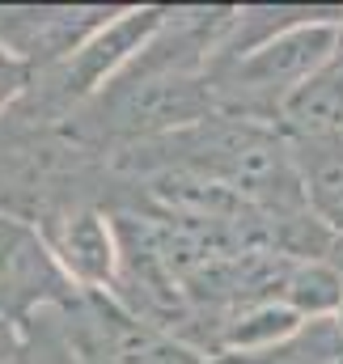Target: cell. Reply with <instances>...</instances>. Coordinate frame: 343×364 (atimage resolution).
Returning a JSON list of instances; mask_svg holds the SVG:
<instances>
[{
    "label": "cell",
    "mask_w": 343,
    "mask_h": 364,
    "mask_svg": "<svg viewBox=\"0 0 343 364\" xmlns=\"http://www.w3.org/2000/svg\"><path fill=\"white\" fill-rule=\"evenodd\" d=\"M339 26H343V9H335V13L314 9L305 21L271 34L267 43H258V47L233 55V60L208 64V90H212V102H216V114L275 127L280 106L314 73H322L335 60Z\"/></svg>",
    "instance_id": "obj_1"
},
{
    "label": "cell",
    "mask_w": 343,
    "mask_h": 364,
    "mask_svg": "<svg viewBox=\"0 0 343 364\" xmlns=\"http://www.w3.org/2000/svg\"><path fill=\"white\" fill-rule=\"evenodd\" d=\"M81 288L56 263L47 237L21 220L0 212V318L26 326L38 309L73 301Z\"/></svg>",
    "instance_id": "obj_2"
},
{
    "label": "cell",
    "mask_w": 343,
    "mask_h": 364,
    "mask_svg": "<svg viewBox=\"0 0 343 364\" xmlns=\"http://www.w3.org/2000/svg\"><path fill=\"white\" fill-rule=\"evenodd\" d=\"M34 229L47 237L56 263L81 292H110L119 279V237L110 225V212H102L93 199H73L51 208Z\"/></svg>",
    "instance_id": "obj_3"
},
{
    "label": "cell",
    "mask_w": 343,
    "mask_h": 364,
    "mask_svg": "<svg viewBox=\"0 0 343 364\" xmlns=\"http://www.w3.org/2000/svg\"><path fill=\"white\" fill-rule=\"evenodd\" d=\"M119 9L102 4H21V9H0V47L26 64L30 73H43L60 60H68L81 43H89L102 26H110Z\"/></svg>",
    "instance_id": "obj_4"
},
{
    "label": "cell",
    "mask_w": 343,
    "mask_h": 364,
    "mask_svg": "<svg viewBox=\"0 0 343 364\" xmlns=\"http://www.w3.org/2000/svg\"><path fill=\"white\" fill-rule=\"evenodd\" d=\"M275 132L292 144V149H331L343 144V55L314 73L301 90L292 93L280 114H275Z\"/></svg>",
    "instance_id": "obj_5"
},
{
    "label": "cell",
    "mask_w": 343,
    "mask_h": 364,
    "mask_svg": "<svg viewBox=\"0 0 343 364\" xmlns=\"http://www.w3.org/2000/svg\"><path fill=\"white\" fill-rule=\"evenodd\" d=\"M280 305H288L297 318H339L343 314V275L331 259H292V267L280 284Z\"/></svg>",
    "instance_id": "obj_6"
},
{
    "label": "cell",
    "mask_w": 343,
    "mask_h": 364,
    "mask_svg": "<svg viewBox=\"0 0 343 364\" xmlns=\"http://www.w3.org/2000/svg\"><path fill=\"white\" fill-rule=\"evenodd\" d=\"M301 178H305V208L331 233L343 237V144L331 149H292Z\"/></svg>",
    "instance_id": "obj_7"
},
{
    "label": "cell",
    "mask_w": 343,
    "mask_h": 364,
    "mask_svg": "<svg viewBox=\"0 0 343 364\" xmlns=\"http://www.w3.org/2000/svg\"><path fill=\"white\" fill-rule=\"evenodd\" d=\"M30 77H34V73H30L26 64H17V60L0 47V114H4V110H9L21 93H26Z\"/></svg>",
    "instance_id": "obj_8"
},
{
    "label": "cell",
    "mask_w": 343,
    "mask_h": 364,
    "mask_svg": "<svg viewBox=\"0 0 343 364\" xmlns=\"http://www.w3.org/2000/svg\"><path fill=\"white\" fill-rule=\"evenodd\" d=\"M21 348H26V335L17 322L0 318V364H17L21 360Z\"/></svg>",
    "instance_id": "obj_9"
}]
</instances>
